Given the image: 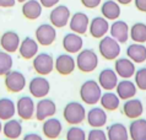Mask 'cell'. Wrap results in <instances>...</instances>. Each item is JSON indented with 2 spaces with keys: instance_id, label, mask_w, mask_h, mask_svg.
<instances>
[{
  "instance_id": "obj_1",
  "label": "cell",
  "mask_w": 146,
  "mask_h": 140,
  "mask_svg": "<svg viewBox=\"0 0 146 140\" xmlns=\"http://www.w3.org/2000/svg\"><path fill=\"white\" fill-rule=\"evenodd\" d=\"M86 112L84 103L78 101H70L63 109V117L70 125H80L86 119Z\"/></svg>"
},
{
  "instance_id": "obj_2",
  "label": "cell",
  "mask_w": 146,
  "mask_h": 140,
  "mask_svg": "<svg viewBox=\"0 0 146 140\" xmlns=\"http://www.w3.org/2000/svg\"><path fill=\"white\" fill-rule=\"evenodd\" d=\"M80 98L85 105L96 106L100 102V98L102 96V89L98 85V82L93 79L86 80L80 86Z\"/></svg>"
},
{
  "instance_id": "obj_3",
  "label": "cell",
  "mask_w": 146,
  "mask_h": 140,
  "mask_svg": "<svg viewBox=\"0 0 146 140\" xmlns=\"http://www.w3.org/2000/svg\"><path fill=\"white\" fill-rule=\"evenodd\" d=\"M76 68L81 73H92L95 71L97 65H98V55L97 53L91 48H82L78 53V57L75 59Z\"/></svg>"
},
{
  "instance_id": "obj_4",
  "label": "cell",
  "mask_w": 146,
  "mask_h": 140,
  "mask_svg": "<svg viewBox=\"0 0 146 140\" xmlns=\"http://www.w3.org/2000/svg\"><path fill=\"white\" fill-rule=\"evenodd\" d=\"M98 52L102 58L106 60H115L119 57L121 49L120 43L111 36H104L100 39L98 43Z\"/></svg>"
},
{
  "instance_id": "obj_5",
  "label": "cell",
  "mask_w": 146,
  "mask_h": 140,
  "mask_svg": "<svg viewBox=\"0 0 146 140\" xmlns=\"http://www.w3.org/2000/svg\"><path fill=\"white\" fill-rule=\"evenodd\" d=\"M4 85L11 93L22 92L26 87V76L19 70H10L4 75Z\"/></svg>"
},
{
  "instance_id": "obj_6",
  "label": "cell",
  "mask_w": 146,
  "mask_h": 140,
  "mask_svg": "<svg viewBox=\"0 0 146 140\" xmlns=\"http://www.w3.org/2000/svg\"><path fill=\"white\" fill-rule=\"evenodd\" d=\"M32 67H33L35 71L38 75L47 76L54 70V58L49 53H38L37 55L32 59Z\"/></svg>"
},
{
  "instance_id": "obj_7",
  "label": "cell",
  "mask_w": 146,
  "mask_h": 140,
  "mask_svg": "<svg viewBox=\"0 0 146 140\" xmlns=\"http://www.w3.org/2000/svg\"><path fill=\"white\" fill-rule=\"evenodd\" d=\"M28 92L33 98H43L47 97L50 92V82L46 76L38 75L32 77L28 82Z\"/></svg>"
},
{
  "instance_id": "obj_8",
  "label": "cell",
  "mask_w": 146,
  "mask_h": 140,
  "mask_svg": "<svg viewBox=\"0 0 146 140\" xmlns=\"http://www.w3.org/2000/svg\"><path fill=\"white\" fill-rule=\"evenodd\" d=\"M35 109L36 103L33 97L28 96V95H23L16 101V113L22 121H30L35 117Z\"/></svg>"
},
{
  "instance_id": "obj_9",
  "label": "cell",
  "mask_w": 146,
  "mask_h": 140,
  "mask_svg": "<svg viewBox=\"0 0 146 140\" xmlns=\"http://www.w3.org/2000/svg\"><path fill=\"white\" fill-rule=\"evenodd\" d=\"M55 113H56V105L50 98L47 97L39 98V101L36 103L35 117L38 122H43L50 117H54Z\"/></svg>"
},
{
  "instance_id": "obj_10",
  "label": "cell",
  "mask_w": 146,
  "mask_h": 140,
  "mask_svg": "<svg viewBox=\"0 0 146 140\" xmlns=\"http://www.w3.org/2000/svg\"><path fill=\"white\" fill-rule=\"evenodd\" d=\"M56 39V28L50 23H42L36 28V41L43 47L53 44Z\"/></svg>"
},
{
  "instance_id": "obj_11",
  "label": "cell",
  "mask_w": 146,
  "mask_h": 140,
  "mask_svg": "<svg viewBox=\"0 0 146 140\" xmlns=\"http://www.w3.org/2000/svg\"><path fill=\"white\" fill-rule=\"evenodd\" d=\"M107 111L101 106H92L86 112V122L91 128H103L107 124Z\"/></svg>"
},
{
  "instance_id": "obj_12",
  "label": "cell",
  "mask_w": 146,
  "mask_h": 140,
  "mask_svg": "<svg viewBox=\"0 0 146 140\" xmlns=\"http://www.w3.org/2000/svg\"><path fill=\"white\" fill-rule=\"evenodd\" d=\"M76 68L75 58L69 53H63L59 54L54 60V69L55 71L63 76H68L74 73Z\"/></svg>"
},
{
  "instance_id": "obj_13",
  "label": "cell",
  "mask_w": 146,
  "mask_h": 140,
  "mask_svg": "<svg viewBox=\"0 0 146 140\" xmlns=\"http://www.w3.org/2000/svg\"><path fill=\"white\" fill-rule=\"evenodd\" d=\"M70 16V10L66 5H56L54 6V9H52L49 14L50 25L55 28H63L69 23Z\"/></svg>"
},
{
  "instance_id": "obj_14",
  "label": "cell",
  "mask_w": 146,
  "mask_h": 140,
  "mask_svg": "<svg viewBox=\"0 0 146 140\" xmlns=\"http://www.w3.org/2000/svg\"><path fill=\"white\" fill-rule=\"evenodd\" d=\"M121 113L124 114L127 118L129 119H136L140 118L144 113V105L141 100L136 97L129 98V100L124 101L123 106H121Z\"/></svg>"
},
{
  "instance_id": "obj_15",
  "label": "cell",
  "mask_w": 146,
  "mask_h": 140,
  "mask_svg": "<svg viewBox=\"0 0 146 140\" xmlns=\"http://www.w3.org/2000/svg\"><path fill=\"white\" fill-rule=\"evenodd\" d=\"M118 75L114 71V69L111 68H104L101 70L98 74V79H97L98 85L104 91H113L115 89L117 84H118Z\"/></svg>"
},
{
  "instance_id": "obj_16",
  "label": "cell",
  "mask_w": 146,
  "mask_h": 140,
  "mask_svg": "<svg viewBox=\"0 0 146 140\" xmlns=\"http://www.w3.org/2000/svg\"><path fill=\"white\" fill-rule=\"evenodd\" d=\"M88 25H90V19L85 12L78 11L72 16H70L69 20V27L71 32L78 35H85L88 31Z\"/></svg>"
},
{
  "instance_id": "obj_17",
  "label": "cell",
  "mask_w": 146,
  "mask_h": 140,
  "mask_svg": "<svg viewBox=\"0 0 146 140\" xmlns=\"http://www.w3.org/2000/svg\"><path fill=\"white\" fill-rule=\"evenodd\" d=\"M63 131V123L55 117H50L43 121L42 123V133L47 139L55 140L60 137Z\"/></svg>"
},
{
  "instance_id": "obj_18",
  "label": "cell",
  "mask_w": 146,
  "mask_h": 140,
  "mask_svg": "<svg viewBox=\"0 0 146 140\" xmlns=\"http://www.w3.org/2000/svg\"><path fill=\"white\" fill-rule=\"evenodd\" d=\"M114 71L117 73L118 77L121 79H131L134 74L136 71L135 63L129 59V58H117L114 61Z\"/></svg>"
},
{
  "instance_id": "obj_19",
  "label": "cell",
  "mask_w": 146,
  "mask_h": 140,
  "mask_svg": "<svg viewBox=\"0 0 146 140\" xmlns=\"http://www.w3.org/2000/svg\"><path fill=\"white\" fill-rule=\"evenodd\" d=\"M38 49H39V44L37 43V41L32 38V37H26L20 42L17 52L21 55V58L26 60H31L38 54Z\"/></svg>"
},
{
  "instance_id": "obj_20",
  "label": "cell",
  "mask_w": 146,
  "mask_h": 140,
  "mask_svg": "<svg viewBox=\"0 0 146 140\" xmlns=\"http://www.w3.org/2000/svg\"><path fill=\"white\" fill-rule=\"evenodd\" d=\"M88 32L93 38L101 39L109 32V22L103 16H97L92 19L88 25Z\"/></svg>"
},
{
  "instance_id": "obj_21",
  "label": "cell",
  "mask_w": 146,
  "mask_h": 140,
  "mask_svg": "<svg viewBox=\"0 0 146 140\" xmlns=\"http://www.w3.org/2000/svg\"><path fill=\"white\" fill-rule=\"evenodd\" d=\"M129 27L128 23L123 20H114V22L109 25V33L117 42L127 43L129 39Z\"/></svg>"
},
{
  "instance_id": "obj_22",
  "label": "cell",
  "mask_w": 146,
  "mask_h": 140,
  "mask_svg": "<svg viewBox=\"0 0 146 140\" xmlns=\"http://www.w3.org/2000/svg\"><path fill=\"white\" fill-rule=\"evenodd\" d=\"M114 90L120 101H127L129 98H133L137 93V87L130 79H121L120 81H118Z\"/></svg>"
},
{
  "instance_id": "obj_23",
  "label": "cell",
  "mask_w": 146,
  "mask_h": 140,
  "mask_svg": "<svg viewBox=\"0 0 146 140\" xmlns=\"http://www.w3.org/2000/svg\"><path fill=\"white\" fill-rule=\"evenodd\" d=\"M20 42H21L20 36L15 31H6L0 37V47L3 51L10 53V54L19 51Z\"/></svg>"
},
{
  "instance_id": "obj_24",
  "label": "cell",
  "mask_w": 146,
  "mask_h": 140,
  "mask_svg": "<svg viewBox=\"0 0 146 140\" xmlns=\"http://www.w3.org/2000/svg\"><path fill=\"white\" fill-rule=\"evenodd\" d=\"M62 43H63V48L65 49V52L69 53V54L79 53L84 48L82 37L78 33H74V32H70V33H66L64 36Z\"/></svg>"
},
{
  "instance_id": "obj_25",
  "label": "cell",
  "mask_w": 146,
  "mask_h": 140,
  "mask_svg": "<svg viewBox=\"0 0 146 140\" xmlns=\"http://www.w3.org/2000/svg\"><path fill=\"white\" fill-rule=\"evenodd\" d=\"M129 139L131 140H146V119L136 118L133 119L128 127Z\"/></svg>"
},
{
  "instance_id": "obj_26",
  "label": "cell",
  "mask_w": 146,
  "mask_h": 140,
  "mask_svg": "<svg viewBox=\"0 0 146 140\" xmlns=\"http://www.w3.org/2000/svg\"><path fill=\"white\" fill-rule=\"evenodd\" d=\"M22 123L19 119L11 118L9 121H5L3 123V134L5 135L6 139L10 140H16L22 135Z\"/></svg>"
},
{
  "instance_id": "obj_27",
  "label": "cell",
  "mask_w": 146,
  "mask_h": 140,
  "mask_svg": "<svg viewBox=\"0 0 146 140\" xmlns=\"http://www.w3.org/2000/svg\"><path fill=\"white\" fill-rule=\"evenodd\" d=\"M125 53H127V58H129L135 64H141L146 61V47L143 43L133 42L128 46Z\"/></svg>"
},
{
  "instance_id": "obj_28",
  "label": "cell",
  "mask_w": 146,
  "mask_h": 140,
  "mask_svg": "<svg viewBox=\"0 0 146 140\" xmlns=\"http://www.w3.org/2000/svg\"><path fill=\"white\" fill-rule=\"evenodd\" d=\"M106 134L108 140H129L128 128L120 122H114L109 124L107 127Z\"/></svg>"
},
{
  "instance_id": "obj_29",
  "label": "cell",
  "mask_w": 146,
  "mask_h": 140,
  "mask_svg": "<svg viewBox=\"0 0 146 140\" xmlns=\"http://www.w3.org/2000/svg\"><path fill=\"white\" fill-rule=\"evenodd\" d=\"M98 103L101 105V107L104 111H108V112H113V111H117L120 106V98L117 96L115 92L113 91H106L102 92V96L100 98Z\"/></svg>"
},
{
  "instance_id": "obj_30",
  "label": "cell",
  "mask_w": 146,
  "mask_h": 140,
  "mask_svg": "<svg viewBox=\"0 0 146 140\" xmlns=\"http://www.w3.org/2000/svg\"><path fill=\"white\" fill-rule=\"evenodd\" d=\"M42 5L38 0H27L22 4L21 11L27 20H37L42 15Z\"/></svg>"
},
{
  "instance_id": "obj_31",
  "label": "cell",
  "mask_w": 146,
  "mask_h": 140,
  "mask_svg": "<svg viewBox=\"0 0 146 140\" xmlns=\"http://www.w3.org/2000/svg\"><path fill=\"white\" fill-rule=\"evenodd\" d=\"M16 114V103L9 97L0 98V121L5 122L14 118Z\"/></svg>"
},
{
  "instance_id": "obj_32",
  "label": "cell",
  "mask_w": 146,
  "mask_h": 140,
  "mask_svg": "<svg viewBox=\"0 0 146 140\" xmlns=\"http://www.w3.org/2000/svg\"><path fill=\"white\" fill-rule=\"evenodd\" d=\"M101 12L107 20H118L120 16V6L115 0H106L101 5Z\"/></svg>"
},
{
  "instance_id": "obj_33",
  "label": "cell",
  "mask_w": 146,
  "mask_h": 140,
  "mask_svg": "<svg viewBox=\"0 0 146 140\" xmlns=\"http://www.w3.org/2000/svg\"><path fill=\"white\" fill-rule=\"evenodd\" d=\"M129 38L135 43H145L146 42V23L136 22L129 28Z\"/></svg>"
},
{
  "instance_id": "obj_34",
  "label": "cell",
  "mask_w": 146,
  "mask_h": 140,
  "mask_svg": "<svg viewBox=\"0 0 146 140\" xmlns=\"http://www.w3.org/2000/svg\"><path fill=\"white\" fill-rule=\"evenodd\" d=\"M14 59L10 53L5 51H0V76H4L6 73L13 70Z\"/></svg>"
},
{
  "instance_id": "obj_35",
  "label": "cell",
  "mask_w": 146,
  "mask_h": 140,
  "mask_svg": "<svg viewBox=\"0 0 146 140\" xmlns=\"http://www.w3.org/2000/svg\"><path fill=\"white\" fill-rule=\"evenodd\" d=\"M87 133L80 125H71L66 130L65 140H86Z\"/></svg>"
},
{
  "instance_id": "obj_36",
  "label": "cell",
  "mask_w": 146,
  "mask_h": 140,
  "mask_svg": "<svg viewBox=\"0 0 146 140\" xmlns=\"http://www.w3.org/2000/svg\"><path fill=\"white\" fill-rule=\"evenodd\" d=\"M134 84L137 90L146 91V67L136 69L135 74H134Z\"/></svg>"
},
{
  "instance_id": "obj_37",
  "label": "cell",
  "mask_w": 146,
  "mask_h": 140,
  "mask_svg": "<svg viewBox=\"0 0 146 140\" xmlns=\"http://www.w3.org/2000/svg\"><path fill=\"white\" fill-rule=\"evenodd\" d=\"M86 140H108L107 134L102 128H92L86 135Z\"/></svg>"
},
{
  "instance_id": "obj_38",
  "label": "cell",
  "mask_w": 146,
  "mask_h": 140,
  "mask_svg": "<svg viewBox=\"0 0 146 140\" xmlns=\"http://www.w3.org/2000/svg\"><path fill=\"white\" fill-rule=\"evenodd\" d=\"M80 1L86 9H96L97 6L101 5L102 0H80Z\"/></svg>"
},
{
  "instance_id": "obj_39",
  "label": "cell",
  "mask_w": 146,
  "mask_h": 140,
  "mask_svg": "<svg viewBox=\"0 0 146 140\" xmlns=\"http://www.w3.org/2000/svg\"><path fill=\"white\" fill-rule=\"evenodd\" d=\"M39 4L42 5V7H46V9H52L58 5V3L60 0H38Z\"/></svg>"
},
{
  "instance_id": "obj_40",
  "label": "cell",
  "mask_w": 146,
  "mask_h": 140,
  "mask_svg": "<svg viewBox=\"0 0 146 140\" xmlns=\"http://www.w3.org/2000/svg\"><path fill=\"white\" fill-rule=\"evenodd\" d=\"M22 140H43V137L38 133H26L22 137Z\"/></svg>"
},
{
  "instance_id": "obj_41",
  "label": "cell",
  "mask_w": 146,
  "mask_h": 140,
  "mask_svg": "<svg viewBox=\"0 0 146 140\" xmlns=\"http://www.w3.org/2000/svg\"><path fill=\"white\" fill-rule=\"evenodd\" d=\"M135 7L141 12H146V0H134Z\"/></svg>"
},
{
  "instance_id": "obj_42",
  "label": "cell",
  "mask_w": 146,
  "mask_h": 140,
  "mask_svg": "<svg viewBox=\"0 0 146 140\" xmlns=\"http://www.w3.org/2000/svg\"><path fill=\"white\" fill-rule=\"evenodd\" d=\"M15 3L16 0H0V7H5V9L13 7L15 6Z\"/></svg>"
},
{
  "instance_id": "obj_43",
  "label": "cell",
  "mask_w": 146,
  "mask_h": 140,
  "mask_svg": "<svg viewBox=\"0 0 146 140\" xmlns=\"http://www.w3.org/2000/svg\"><path fill=\"white\" fill-rule=\"evenodd\" d=\"M118 4H120V5H129L133 0H115Z\"/></svg>"
},
{
  "instance_id": "obj_44",
  "label": "cell",
  "mask_w": 146,
  "mask_h": 140,
  "mask_svg": "<svg viewBox=\"0 0 146 140\" xmlns=\"http://www.w3.org/2000/svg\"><path fill=\"white\" fill-rule=\"evenodd\" d=\"M3 133V121H0V134Z\"/></svg>"
},
{
  "instance_id": "obj_45",
  "label": "cell",
  "mask_w": 146,
  "mask_h": 140,
  "mask_svg": "<svg viewBox=\"0 0 146 140\" xmlns=\"http://www.w3.org/2000/svg\"><path fill=\"white\" fill-rule=\"evenodd\" d=\"M16 1H19V3H22V4H23L25 1H27V0H16Z\"/></svg>"
},
{
  "instance_id": "obj_46",
  "label": "cell",
  "mask_w": 146,
  "mask_h": 140,
  "mask_svg": "<svg viewBox=\"0 0 146 140\" xmlns=\"http://www.w3.org/2000/svg\"><path fill=\"white\" fill-rule=\"evenodd\" d=\"M5 140H10V139H5Z\"/></svg>"
}]
</instances>
